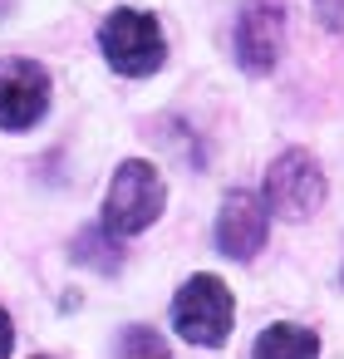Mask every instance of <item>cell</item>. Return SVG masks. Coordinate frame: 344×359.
I'll use <instances>...</instances> for the list:
<instances>
[{"label": "cell", "instance_id": "7a4b0ae2", "mask_svg": "<svg viewBox=\"0 0 344 359\" xmlns=\"http://www.w3.org/2000/svg\"><path fill=\"white\" fill-rule=\"evenodd\" d=\"M99 45H104V60H109L118 74H128V79L153 74V69L163 65V55H167L158 20L143 15V11H113V15L104 20V30H99Z\"/></svg>", "mask_w": 344, "mask_h": 359}, {"label": "cell", "instance_id": "30bf717a", "mask_svg": "<svg viewBox=\"0 0 344 359\" xmlns=\"http://www.w3.org/2000/svg\"><path fill=\"white\" fill-rule=\"evenodd\" d=\"M315 15L324 30H344V0H315Z\"/></svg>", "mask_w": 344, "mask_h": 359}, {"label": "cell", "instance_id": "ba28073f", "mask_svg": "<svg viewBox=\"0 0 344 359\" xmlns=\"http://www.w3.org/2000/svg\"><path fill=\"white\" fill-rule=\"evenodd\" d=\"M256 354L266 359H300V354H319V339L300 325H270L261 339H256Z\"/></svg>", "mask_w": 344, "mask_h": 359}, {"label": "cell", "instance_id": "3957f363", "mask_svg": "<svg viewBox=\"0 0 344 359\" xmlns=\"http://www.w3.org/2000/svg\"><path fill=\"white\" fill-rule=\"evenodd\" d=\"M231 315H236L231 290L216 276H192L172 300V325L192 344H221L231 334Z\"/></svg>", "mask_w": 344, "mask_h": 359}, {"label": "cell", "instance_id": "6da1fadb", "mask_svg": "<svg viewBox=\"0 0 344 359\" xmlns=\"http://www.w3.org/2000/svg\"><path fill=\"white\" fill-rule=\"evenodd\" d=\"M163 202H167V187H163L158 168L143 163V158H128V163L113 172V182H109V197H104V226H109L113 236H138L143 226L158 222Z\"/></svg>", "mask_w": 344, "mask_h": 359}, {"label": "cell", "instance_id": "8992f818", "mask_svg": "<svg viewBox=\"0 0 344 359\" xmlns=\"http://www.w3.org/2000/svg\"><path fill=\"white\" fill-rule=\"evenodd\" d=\"M285 45V11L280 0H246L236 20V60L246 74H270Z\"/></svg>", "mask_w": 344, "mask_h": 359}, {"label": "cell", "instance_id": "5b68a950", "mask_svg": "<svg viewBox=\"0 0 344 359\" xmlns=\"http://www.w3.org/2000/svg\"><path fill=\"white\" fill-rule=\"evenodd\" d=\"M50 109V74L35 60H0V128L25 133Z\"/></svg>", "mask_w": 344, "mask_h": 359}, {"label": "cell", "instance_id": "277c9868", "mask_svg": "<svg viewBox=\"0 0 344 359\" xmlns=\"http://www.w3.org/2000/svg\"><path fill=\"white\" fill-rule=\"evenodd\" d=\"M266 202L290 217V222H305L324 207V172L319 163L305 153V148H290L270 163V177H266Z\"/></svg>", "mask_w": 344, "mask_h": 359}, {"label": "cell", "instance_id": "52a82bcc", "mask_svg": "<svg viewBox=\"0 0 344 359\" xmlns=\"http://www.w3.org/2000/svg\"><path fill=\"white\" fill-rule=\"evenodd\" d=\"M270 236V222H266V202L256 192H231L221 202V217H216V246L231 256V261H251Z\"/></svg>", "mask_w": 344, "mask_h": 359}, {"label": "cell", "instance_id": "9c48e42d", "mask_svg": "<svg viewBox=\"0 0 344 359\" xmlns=\"http://www.w3.org/2000/svg\"><path fill=\"white\" fill-rule=\"evenodd\" d=\"M74 261H84V266H99V271H118V241H113V231L104 236V231H84L79 241H74Z\"/></svg>", "mask_w": 344, "mask_h": 359}, {"label": "cell", "instance_id": "8fae6325", "mask_svg": "<svg viewBox=\"0 0 344 359\" xmlns=\"http://www.w3.org/2000/svg\"><path fill=\"white\" fill-rule=\"evenodd\" d=\"M123 349H128V354H138V349H143V354H167V344H163V339H153V334H128V339H123Z\"/></svg>", "mask_w": 344, "mask_h": 359}, {"label": "cell", "instance_id": "7c38bea8", "mask_svg": "<svg viewBox=\"0 0 344 359\" xmlns=\"http://www.w3.org/2000/svg\"><path fill=\"white\" fill-rule=\"evenodd\" d=\"M11 349H15V330H11V315L0 310V359H6Z\"/></svg>", "mask_w": 344, "mask_h": 359}]
</instances>
